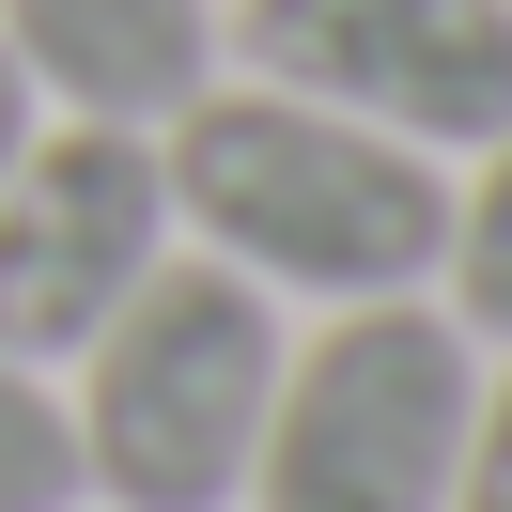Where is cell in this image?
I'll list each match as a JSON object with an SVG mask.
<instances>
[{
  "label": "cell",
  "instance_id": "ba28073f",
  "mask_svg": "<svg viewBox=\"0 0 512 512\" xmlns=\"http://www.w3.org/2000/svg\"><path fill=\"white\" fill-rule=\"evenodd\" d=\"M0 512H78V419L32 357H0Z\"/></svg>",
  "mask_w": 512,
  "mask_h": 512
},
{
  "label": "cell",
  "instance_id": "3957f363",
  "mask_svg": "<svg viewBox=\"0 0 512 512\" xmlns=\"http://www.w3.org/2000/svg\"><path fill=\"white\" fill-rule=\"evenodd\" d=\"M466 419H481V342L435 295H357L280 357L249 512H450Z\"/></svg>",
  "mask_w": 512,
  "mask_h": 512
},
{
  "label": "cell",
  "instance_id": "52a82bcc",
  "mask_svg": "<svg viewBox=\"0 0 512 512\" xmlns=\"http://www.w3.org/2000/svg\"><path fill=\"white\" fill-rule=\"evenodd\" d=\"M435 311L466 326V342H512V125L481 140V171L450 187V249H435Z\"/></svg>",
  "mask_w": 512,
  "mask_h": 512
},
{
  "label": "cell",
  "instance_id": "5b68a950",
  "mask_svg": "<svg viewBox=\"0 0 512 512\" xmlns=\"http://www.w3.org/2000/svg\"><path fill=\"white\" fill-rule=\"evenodd\" d=\"M218 32L249 47V78L419 156H481L512 125V0H233Z\"/></svg>",
  "mask_w": 512,
  "mask_h": 512
},
{
  "label": "cell",
  "instance_id": "9c48e42d",
  "mask_svg": "<svg viewBox=\"0 0 512 512\" xmlns=\"http://www.w3.org/2000/svg\"><path fill=\"white\" fill-rule=\"evenodd\" d=\"M450 512H512V373L481 388V419H466V466H450Z\"/></svg>",
  "mask_w": 512,
  "mask_h": 512
},
{
  "label": "cell",
  "instance_id": "277c9868",
  "mask_svg": "<svg viewBox=\"0 0 512 512\" xmlns=\"http://www.w3.org/2000/svg\"><path fill=\"white\" fill-rule=\"evenodd\" d=\"M171 264V171L156 125H32L0 171V357L63 373L109 311Z\"/></svg>",
  "mask_w": 512,
  "mask_h": 512
},
{
  "label": "cell",
  "instance_id": "30bf717a",
  "mask_svg": "<svg viewBox=\"0 0 512 512\" xmlns=\"http://www.w3.org/2000/svg\"><path fill=\"white\" fill-rule=\"evenodd\" d=\"M47 109H32V78H16V47H0V171H16V140H32Z\"/></svg>",
  "mask_w": 512,
  "mask_h": 512
},
{
  "label": "cell",
  "instance_id": "8992f818",
  "mask_svg": "<svg viewBox=\"0 0 512 512\" xmlns=\"http://www.w3.org/2000/svg\"><path fill=\"white\" fill-rule=\"evenodd\" d=\"M0 47L32 109L78 125H171L218 78V0H0Z\"/></svg>",
  "mask_w": 512,
  "mask_h": 512
},
{
  "label": "cell",
  "instance_id": "7a4b0ae2",
  "mask_svg": "<svg viewBox=\"0 0 512 512\" xmlns=\"http://www.w3.org/2000/svg\"><path fill=\"white\" fill-rule=\"evenodd\" d=\"M280 295L233 280L218 249H171L94 342L63 357V419H78V497L109 512H233L249 497V450H264V404H280Z\"/></svg>",
  "mask_w": 512,
  "mask_h": 512
},
{
  "label": "cell",
  "instance_id": "6da1fadb",
  "mask_svg": "<svg viewBox=\"0 0 512 512\" xmlns=\"http://www.w3.org/2000/svg\"><path fill=\"white\" fill-rule=\"evenodd\" d=\"M171 171V233L233 264L264 295H311V311H357V295H419L450 249V156L388 125H342V109L280 94V78H202L156 125Z\"/></svg>",
  "mask_w": 512,
  "mask_h": 512
}]
</instances>
